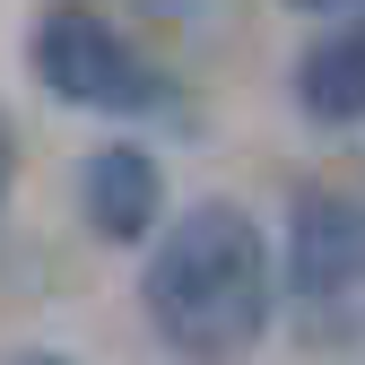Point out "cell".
Here are the masks:
<instances>
[{
  "label": "cell",
  "mask_w": 365,
  "mask_h": 365,
  "mask_svg": "<svg viewBox=\"0 0 365 365\" xmlns=\"http://www.w3.org/2000/svg\"><path fill=\"white\" fill-rule=\"evenodd\" d=\"M148 322L165 348L182 356H244L269 322V296H279V269H269V244H261V226L235 209V200H200V209H182L157 252H148Z\"/></svg>",
  "instance_id": "6da1fadb"
},
{
  "label": "cell",
  "mask_w": 365,
  "mask_h": 365,
  "mask_svg": "<svg viewBox=\"0 0 365 365\" xmlns=\"http://www.w3.org/2000/svg\"><path fill=\"white\" fill-rule=\"evenodd\" d=\"M78 200H87V226L105 244H140L165 217V174H157L148 148H96L78 174Z\"/></svg>",
  "instance_id": "277c9868"
},
{
  "label": "cell",
  "mask_w": 365,
  "mask_h": 365,
  "mask_svg": "<svg viewBox=\"0 0 365 365\" xmlns=\"http://www.w3.org/2000/svg\"><path fill=\"white\" fill-rule=\"evenodd\" d=\"M26 365H61V356H26Z\"/></svg>",
  "instance_id": "52a82bcc"
},
{
  "label": "cell",
  "mask_w": 365,
  "mask_h": 365,
  "mask_svg": "<svg viewBox=\"0 0 365 365\" xmlns=\"http://www.w3.org/2000/svg\"><path fill=\"white\" fill-rule=\"evenodd\" d=\"M287 287L322 313H348L365 304V200H339V192H313L296 200V226H287Z\"/></svg>",
  "instance_id": "3957f363"
},
{
  "label": "cell",
  "mask_w": 365,
  "mask_h": 365,
  "mask_svg": "<svg viewBox=\"0 0 365 365\" xmlns=\"http://www.w3.org/2000/svg\"><path fill=\"white\" fill-rule=\"evenodd\" d=\"M9 174H18V130H9V113H0V209H9Z\"/></svg>",
  "instance_id": "8992f818"
},
{
  "label": "cell",
  "mask_w": 365,
  "mask_h": 365,
  "mask_svg": "<svg viewBox=\"0 0 365 365\" xmlns=\"http://www.w3.org/2000/svg\"><path fill=\"white\" fill-rule=\"evenodd\" d=\"M35 70L61 105H87V113H165L174 105L165 70L105 9H53L35 26Z\"/></svg>",
  "instance_id": "7a4b0ae2"
},
{
  "label": "cell",
  "mask_w": 365,
  "mask_h": 365,
  "mask_svg": "<svg viewBox=\"0 0 365 365\" xmlns=\"http://www.w3.org/2000/svg\"><path fill=\"white\" fill-rule=\"evenodd\" d=\"M296 105H304L313 122H365V9L304 43V61H296Z\"/></svg>",
  "instance_id": "5b68a950"
}]
</instances>
